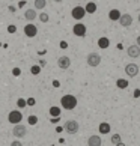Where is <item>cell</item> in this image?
Returning <instances> with one entry per match:
<instances>
[{
  "label": "cell",
  "instance_id": "obj_27",
  "mask_svg": "<svg viewBox=\"0 0 140 146\" xmlns=\"http://www.w3.org/2000/svg\"><path fill=\"white\" fill-rule=\"evenodd\" d=\"M133 96H134V98H139V96H140V89L134 90V92H133Z\"/></svg>",
  "mask_w": 140,
  "mask_h": 146
},
{
  "label": "cell",
  "instance_id": "obj_3",
  "mask_svg": "<svg viewBox=\"0 0 140 146\" xmlns=\"http://www.w3.org/2000/svg\"><path fill=\"white\" fill-rule=\"evenodd\" d=\"M65 131L69 133V134H75L78 131V122L74 121V119H69V121H66L65 123Z\"/></svg>",
  "mask_w": 140,
  "mask_h": 146
},
{
  "label": "cell",
  "instance_id": "obj_10",
  "mask_svg": "<svg viewBox=\"0 0 140 146\" xmlns=\"http://www.w3.org/2000/svg\"><path fill=\"white\" fill-rule=\"evenodd\" d=\"M119 23H121L122 27H130L133 24V17L130 14H122L121 18H119Z\"/></svg>",
  "mask_w": 140,
  "mask_h": 146
},
{
  "label": "cell",
  "instance_id": "obj_1",
  "mask_svg": "<svg viewBox=\"0 0 140 146\" xmlns=\"http://www.w3.org/2000/svg\"><path fill=\"white\" fill-rule=\"evenodd\" d=\"M60 104L65 110H74L77 107V98L74 95H63L60 100Z\"/></svg>",
  "mask_w": 140,
  "mask_h": 146
},
{
  "label": "cell",
  "instance_id": "obj_6",
  "mask_svg": "<svg viewBox=\"0 0 140 146\" xmlns=\"http://www.w3.org/2000/svg\"><path fill=\"white\" fill-rule=\"evenodd\" d=\"M21 119H23V115H21L18 110H14V111H11L8 115V121L11 123H20Z\"/></svg>",
  "mask_w": 140,
  "mask_h": 146
},
{
  "label": "cell",
  "instance_id": "obj_4",
  "mask_svg": "<svg viewBox=\"0 0 140 146\" xmlns=\"http://www.w3.org/2000/svg\"><path fill=\"white\" fill-rule=\"evenodd\" d=\"M86 14H88V12H86V9H84L83 6H75V8L71 11L72 18H74V20H77V21H78V20H82Z\"/></svg>",
  "mask_w": 140,
  "mask_h": 146
},
{
  "label": "cell",
  "instance_id": "obj_20",
  "mask_svg": "<svg viewBox=\"0 0 140 146\" xmlns=\"http://www.w3.org/2000/svg\"><path fill=\"white\" fill-rule=\"evenodd\" d=\"M116 86H117L119 89H127V88H128V82H127L125 78H117Z\"/></svg>",
  "mask_w": 140,
  "mask_h": 146
},
{
  "label": "cell",
  "instance_id": "obj_23",
  "mask_svg": "<svg viewBox=\"0 0 140 146\" xmlns=\"http://www.w3.org/2000/svg\"><path fill=\"white\" fill-rule=\"evenodd\" d=\"M30 72L33 74V75H38V74L41 72V68H39V66H32V68H30Z\"/></svg>",
  "mask_w": 140,
  "mask_h": 146
},
{
  "label": "cell",
  "instance_id": "obj_5",
  "mask_svg": "<svg viewBox=\"0 0 140 146\" xmlns=\"http://www.w3.org/2000/svg\"><path fill=\"white\" fill-rule=\"evenodd\" d=\"M72 33L75 36H80V38L86 36V26L83 23H75L74 27H72Z\"/></svg>",
  "mask_w": 140,
  "mask_h": 146
},
{
  "label": "cell",
  "instance_id": "obj_21",
  "mask_svg": "<svg viewBox=\"0 0 140 146\" xmlns=\"http://www.w3.org/2000/svg\"><path fill=\"white\" fill-rule=\"evenodd\" d=\"M50 115H51L53 117H59V116H60V109H59V107H56V106L50 107Z\"/></svg>",
  "mask_w": 140,
  "mask_h": 146
},
{
  "label": "cell",
  "instance_id": "obj_35",
  "mask_svg": "<svg viewBox=\"0 0 140 146\" xmlns=\"http://www.w3.org/2000/svg\"><path fill=\"white\" fill-rule=\"evenodd\" d=\"M139 23H140V14H139Z\"/></svg>",
  "mask_w": 140,
  "mask_h": 146
},
{
  "label": "cell",
  "instance_id": "obj_7",
  "mask_svg": "<svg viewBox=\"0 0 140 146\" xmlns=\"http://www.w3.org/2000/svg\"><path fill=\"white\" fill-rule=\"evenodd\" d=\"M12 134L17 139H21V137H24L26 136V127L24 125H20V123H15V127L12 129Z\"/></svg>",
  "mask_w": 140,
  "mask_h": 146
},
{
  "label": "cell",
  "instance_id": "obj_22",
  "mask_svg": "<svg viewBox=\"0 0 140 146\" xmlns=\"http://www.w3.org/2000/svg\"><path fill=\"white\" fill-rule=\"evenodd\" d=\"M47 2L45 0H35V9H44Z\"/></svg>",
  "mask_w": 140,
  "mask_h": 146
},
{
  "label": "cell",
  "instance_id": "obj_8",
  "mask_svg": "<svg viewBox=\"0 0 140 146\" xmlns=\"http://www.w3.org/2000/svg\"><path fill=\"white\" fill-rule=\"evenodd\" d=\"M125 72L128 77H136V75L139 74V66L136 63H128L125 66Z\"/></svg>",
  "mask_w": 140,
  "mask_h": 146
},
{
  "label": "cell",
  "instance_id": "obj_29",
  "mask_svg": "<svg viewBox=\"0 0 140 146\" xmlns=\"http://www.w3.org/2000/svg\"><path fill=\"white\" fill-rule=\"evenodd\" d=\"M66 47H68V44H66L65 41H62V42H60V48H66Z\"/></svg>",
  "mask_w": 140,
  "mask_h": 146
},
{
  "label": "cell",
  "instance_id": "obj_34",
  "mask_svg": "<svg viewBox=\"0 0 140 146\" xmlns=\"http://www.w3.org/2000/svg\"><path fill=\"white\" fill-rule=\"evenodd\" d=\"M54 2H57V3H60V2H62V0H54Z\"/></svg>",
  "mask_w": 140,
  "mask_h": 146
},
{
  "label": "cell",
  "instance_id": "obj_25",
  "mask_svg": "<svg viewBox=\"0 0 140 146\" xmlns=\"http://www.w3.org/2000/svg\"><path fill=\"white\" fill-rule=\"evenodd\" d=\"M36 122H38V117L36 116H33V115L29 116V123H30V125H35Z\"/></svg>",
  "mask_w": 140,
  "mask_h": 146
},
{
  "label": "cell",
  "instance_id": "obj_14",
  "mask_svg": "<svg viewBox=\"0 0 140 146\" xmlns=\"http://www.w3.org/2000/svg\"><path fill=\"white\" fill-rule=\"evenodd\" d=\"M121 11L119 9H111L110 12H109V18L111 20V21H119V18H121Z\"/></svg>",
  "mask_w": 140,
  "mask_h": 146
},
{
  "label": "cell",
  "instance_id": "obj_13",
  "mask_svg": "<svg viewBox=\"0 0 140 146\" xmlns=\"http://www.w3.org/2000/svg\"><path fill=\"white\" fill-rule=\"evenodd\" d=\"M88 145L89 146H101L103 142H101V137L100 136H90L88 139Z\"/></svg>",
  "mask_w": 140,
  "mask_h": 146
},
{
  "label": "cell",
  "instance_id": "obj_19",
  "mask_svg": "<svg viewBox=\"0 0 140 146\" xmlns=\"http://www.w3.org/2000/svg\"><path fill=\"white\" fill-rule=\"evenodd\" d=\"M111 143H113V145H116V146H122V145H123V143H122V139H121L119 134H113V136H111Z\"/></svg>",
  "mask_w": 140,
  "mask_h": 146
},
{
  "label": "cell",
  "instance_id": "obj_11",
  "mask_svg": "<svg viewBox=\"0 0 140 146\" xmlns=\"http://www.w3.org/2000/svg\"><path fill=\"white\" fill-rule=\"evenodd\" d=\"M127 54L130 56V57H133V59L139 57V56H140V47H139L137 44H134V45H130V47L127 48Z\"/></svg>",
  "mask_w": 140,
  "mask_h": 146
},
{
  "label": "cell",
  "instance_id": "obj_30",
  "mask_svg": "<svg viewBox=\"0 0 140 146\" xmlns=\"http://www.w3.org/2000/svg\"><path fill=\"white\" fill-rule=\"evenodd\" d=\"M12 146H21V143L18 142V140H15V142H12Z\"/></svg>",
  "mask_w": 140,
  "mask_h": 146
},
{
  "label": "cell",
  "instance_id": "obj_31",
  "mask_svg": "<svg viewBox=\"0 0 140 146\" xmlns=\"http://www.w3.org/2000/svg\"><path fill=\"white\" fill-rule=\"evenodd\" d=\"M14 74H15V75H20V69L15 68V69H14Z\"/></svg>",
  "mask_w": 140,
  "mask_h": 146
},
{
  "label": "cell",
  "instance_id": "obj_18",
  "mask_svg": "<svg viewBox=\"0 0 140 146\" xmlns=\"http://www.w3.org/2000/svg\"><path fill=\"white\" fill-rule=\"evenodd\" d=\"M86 12L88 14H95L96 12V3H94V2H89L88 5H86Z\"/></svg>",
  "mask_w": 140,
  "mask_h": 146
},
{
  "label": "cell",
  "instance_id": "obj_16",
  "mask_svg": "<svg viewBox=\"0 0 140 146\" xmlns=\"http://www.w3.org/2000/svg\"><path fill=\"white\" fill-rule=\"evenodd\" d=\"M100 133L101 134H109L111 131V127H110V123H107V122H103V123H100Z\"/></svg>",
  "mask_w": 140,
  "mask_h": 146
},
{
  "label": "cell",
  "instance_id": "obj_32",
  "mask_svg": "<svg viewBox=\"0 0 140 146\" xmlns=\"http://www.w3.org/2000/svg\"><path fill=\"white\" fill-rule=\"evenodd\" d=\"M27 104H30V106H33V104H35V100H32V98H30V100L27 101Z\"/></svg>",
  "mask_w": 140,
  "mask_h": 146
},
{
  "label": "cell",
  "instance_id": "obj_12",
  "mask_svg": "<svg viewBox=\"0 0 140 146\" xmlns=\"http://www.w3.org/2000/svg\"><path fill=\"white\" fill-rule=\"evenodd\" d=\"M57 65H59L60 69H68L69 66H71V59H69L68 56H62V57H59Z\"/></svg>",
  "mask_w": 140,
  "mask_h": 146
},
{
  "label": "cell",
  "instance_id": "obj_28",
  "mask_svg": "<svg viewBox=\"0 0 140 146\" xmlns=\"http://www.w3.org/2000/svg\"><path fill=\"white\" fill-rule=\"evenodd\" d=\"M15 30H17V27H15V26H9V27H8V32H9V33H14Z\"/></svg>",
  "mask_w": 140,
  "mask_h": 146
},
{
  "label": "cell",
  "instance_id": "obj_33",
  "mask_svg": "<svg viewBox=\"0 0 140 146\" xmlns=\"http://www.w3.org/2000/svg\"><path fill=\"white\" fill-rule=\"evenodd\" d=\"M136 44H137V45H139V47H140V35H139V36H137V42H136Z\"/></svg>",
  "mask_w": 140,
  "mask_h": 146
},
{
  "label": "cell",
  "instance_id": "obj_15",
  "mask_svg": "<svg viewBox=\"0 0 140 146\" xmlns=\"http://www.w3.org/2000/svg\"><path fill=\"white\" fill-rule=\"evenodd\" d=\"M109 45H110L109 38L103 36V38H100V39H98V47H100V48H103V50H105V48H109Z\"/></svg>",
  "mask_w": 140,
  "mask_h": 146
},
{
  "label": "cell",
  "instance_id": "obj_24",
  "mask_svg": "<svg viewBox=\"0 0 140 146\" xmlns=\"http://www.w3.org/2000/svg\"><path fill=\"white\" fill-rule=\"evenodd\" d=\"M39 20L42 21V23H47V21H48V14H45V12H42V14L39 15Z\"/></svg>",
  "mask_w": 140,
  "mask_h": 146
},
{
  "label": "cell",
  "instance_id": "obj_9",
  "mask_svg": "<svg viewBox=\"0 0 140 146\" xmlns=\"http://www.w3.org/2000/svg\"><path fill=\"white\" fill-rule=\"evenodd\" d=\"M24 35H26V36H29V38L36 36V35H38V29H36V26H35V24H32V23L26 24V27H24Z\"/></svg>",
  "mask_w": 140,
  "mask_h": 146
},
{
  "label": "cell",
  "instance_id": "obj_2",
  "mask_svg": "<svg viewBox=\"0 0 140 146\" xmlns=\"http://www.w3.org/2000/svg\"><path fill=\"white\" fill-rule=\"evenodd\" d=\"M86 62H88L89 66H98V65L101 63V56L98 54V53H90V54H88V59H86Z\"/></svg>",
  "mask_w": 140,
  "mask_h": 146
},
{
  "label": "cell",
  "instance_id": "obj_17",
  "mask_svg": "<svg viewBox=\"0 0 140 146\" xmlns=\"http://www.w3.org/2000/svg\"><path fill=\"white\" fill-rule=\"evenodd\" d=\"M24 18L29 20V21L35 20V18H36V11H35V9H27V11L24 12Z\"/></svg>",
  "mask_w": 140,
  "mask_h": 146
},
{
  "label": "cell",
  "instance_id": "obj_26",
  "mask_svg": "<svg viewBox=\"0 0 140 146\" xmlns=\"http://www.w3.org/2000/svg\"><path fill=\"white\" fill-rule=\"evenodd\" d=\"M26 104H27V102H26L24 100H18V101H17V106L20 107V109H23V107H26Z\"/></svg>",
  "mask_w": 140,
  "mask_h": 146
}]
</instances>
